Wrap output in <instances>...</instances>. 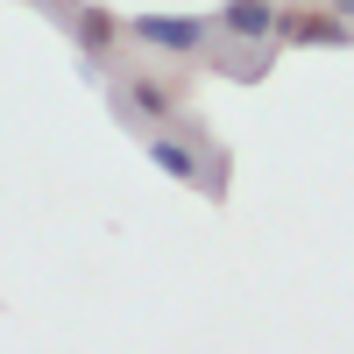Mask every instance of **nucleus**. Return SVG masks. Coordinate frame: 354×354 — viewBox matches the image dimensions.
Segmentation results:
<instances>
[{
    "instance_id": "obj_1",
    "label": "nucleus",
    "mask_w": 354,
    "mask_h": 354,
    "mask_svg": "<svg viewBox=\"0 0 354 354\" xmlns=\"http://www.w3.org/2000/svg\"><path fill=\"white\" fill-rule=\"evenodd\" d=\"M142 156H149L163 177H177V185L205 192V198L227 192V156L205 142V128L192 121V113H177V121H163V128H142Z\"/></svg>"
},
{
    "instance_id": "obj_2",
    "label": "nucleus",
    "mask_w": 354,
    "mask_h": 354,
    "mask_svg": "<svg viewBox=\"0 0 354 354\" xmlns=\"http://www.w3.org/2000/svg\"><path fill=\"white\" fill-rule=\"evenodd\" d=\"M128 43L142 57H213L220 50V15H128Z\"/></svg>"
},
{
    "instance_id": "obj_3",
    "label": "nucleus",
    "mask_w": 354,
    "mask_h": 354,
    "mask_svg": "<svg viewBox=\"0 0 354 354\" xmlns=\"http://www.w3.org/2000/svg\"><path fill=\"white\" fill-rule=\"evenodd\" d=\"M106 93H113V113L142 135V128H163L185 113V85L163 78V71H113L106 78Z\"/></svg>"
},
{
    "instance_id": "obj_4",
    "label": "nucleus",
    "mask_w": 354,
    "mask_h": 354,
    "mask_svg": "<svg viewBox=\"0 0 354 354\" xmlns=\"http://www.w3.org/2000/svg\"><path fill=\"white\" fill-rule=\"evenodd\" d=\"M277 43L283 50H354V21L333 0H298V8H283Z\"/></svg>"
},
{
    "instance_id": "obj_5",
    "label": "nucleus",
    "mask_w": 354,
    "mask_h": 354,
    "mask_svg": "<svg viewBox=\"0 0 354 354\" xmlns=\"http://www.w3.org/2000/svg\"><path fill=\"white\" fill-rule=\"evenodd\" d=\"M220 43H277L283 0H220Z\"/></svg>"
},
{
    "instance_id": "obj_6",
    "label": "nucleus",
    "mask_w": 354,
    "mask_h": 354,
    "mask_svg": "<svg viewBox=\"0 0 354 354\" xmlns=\"http://www.w3.org/2000/svg\"><path fill=\"white\" fill-rule=\"evenodd\" d=\"M71 36H78V50L93 57V64H106L113 43H128V15H113V8H100V0H85V8H71Z\"/></svg>"
},
{
    "instance_id": "obj_7",
    "label": "nucleus",
    "mask_w": 354,
    "mask_h": 354,
    "mask_svg": "<svg viewBox=\"0 0 354 354\" xmlns=\"http://www.w3.org/2000/svg\"><path fill=\"white\" fill-rule=\"evenodd\" d=\"M333 8H340V15H347V21H354V0H333Z\"/></svg>"
},
{
    "instance_id": "obj_8",
    "label": "nucleus",
    "mask_w": 354,
    "mask_h": 354,
    "mask_svg": "<svg viewBox=\"0 0 354 354\" xmlns=\"http://www.w3.org/2000/svg\"><path fill=\"white\" fill-rule=\"evenodd\" d=\"M283 8H298V0H283Z\"/></svg>"
}]
</instances>
